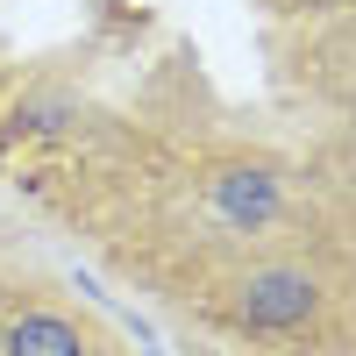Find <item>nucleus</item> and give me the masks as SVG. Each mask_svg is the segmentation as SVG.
Instances as JSON below:
<instances>
[{"mask_svg": "<svg viewBox=\"0 0 356 356\" xmlns=\"http://www.w3.org/2000/svg\"><path fill=\"white\" fill-rule=\"evenodd\" d=\"M335 307V285L300 257H250L214 285V314L250 335H314Z\"/></svg>", "mask_w": 356, "mask_h": 356, "instance_id": "f257e3e1", "label": "nucleus"}, {"mask_svg": "<svg viewBox=\"0 0 356 356\" xmlns=\"http://www.w3.org/2000/svg\"><path fill=\"white\" fill-rule=\"evenodd\" d=\"M200 214L228 228V235H271L292 214V193H285V171L264 164V157H228V164H207L200 171Z\"/></svg>", "mask_w": 356, "mask_h": 356, "instance_id": "f03ea898", "label": "nucleus"}, {"mask_svg": "<svg viewBox=\"0 0 356 356\" xmlns=\"http://www.w3.org/2000/svg\"><path fill=\"white\" fill-rule=\"evenodd\" d=\"M0 349L8 356H107L100 328L72 307H22L8 328H0Z\"/></svg>", "mask_w": 356, "mask_h": 356, "instance_id": "7ed1b4c3", "label": "nucleus"}, {"mask_svg": "<svg viewBox=\"0 0 356 356\" xmlns=\"http://www.w3.org/2000/svg\"><path fill=\"white\" fill-rule=\"evenodd\" d=\"M65 122H79V107H72L65 93H29V100L15 107V129H22V136H57Z\"/></svg>", "mask_w": 356, "mask_h": 356, "instance_id": "20e7f679", "label": "nucleus"}, {"mask_svg": "<svg viewBox=\"0 0 356 356\" xmlns=\"http://www.w3.org/2000/svg\"><path fill=\"white\" fill-rule=\"evenodd\" d=\"M292 8H321V0H292Z\"/></svg>", "mask_w": 356, "mask_h": 356, "instance_id": "39448f33", "label": "nucleus"}]
</instances>
